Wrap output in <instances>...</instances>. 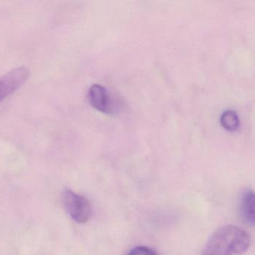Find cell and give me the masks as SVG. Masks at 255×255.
<instances>
[{
  "label": "cell",
  "mask_w": 255,
  "mask_h": 255,
  "mask_svg": "<svg viewBox=\"0 0 255 255\" xmlns=\"http://www.w3.org/2000/svg\"><path fill=\"white\" fill-rule=\"evenodd\" d=\"M251 238L236 226H223L210 238L202 255H242L250 248Z\"/></svg>",
  "instance_id": "cell-1"
},
{
  "label": "cell",
  "mask_w": 255,
  "mask_h": 255,
  "mask_svg": "<svg viewBox=\"0 0 255 255\" xmlns=\"http://www.w3.org/2000/svg\"><path fill=\"white\" fill-rule=\"evenodd\" d=\"M63 202L70 217L79 224H85L91 217V206L89 201L69 189L63 192Z\"/></svg>",
  "instance_id": "cell-2"
},
{
  "label": "cell",
  "mask_w": 255,
  "mask_h": 255,
  "mask_svg": "<svg viewBox=\"0 0 255 255\" xmlns=\"http://www.w3.org/2000/svg\"><path fill=\"white\" fill-rule=\"evenodd\" d=\"M26 67H19L0 78V103L9 95L19 89L29 76Z\"/></svg>",
  "instance_id": "cell-3"
},
{
  "label": "cell",
  "mask_w": 255,
  "mask_h": 255,
  "mask_svg": "<svg viewBox=\"0 0 255 255\" xmlns=\"http://www.w3.org/2000/svg\"><path fill=\"white\" fill-rule=\"evenodd\" d=\"M88 95L90 103L97 110L106 114L116 112V102L106 87L94 84L89 88Z\"/></svg>",
  "instance_id": "cell-4"
},
{
  "label": "cell",
  "mask_w": 255,
  "mask_h": 255,
  "mask_svg": "<svg viewBox=\"0 0 255 255\" xmlns=\"http://www.w3.org/2000/svg\"><path fill=\"white\" fill-rule=\"evenodd\" d=\"M241 214L245 223L255 226V193L252 190H248L243 195Z\"/></svg>",
  "instance_id": "cell-5"
},
{
  "label": "cell",
  "mask_w": 255,
  "mask_h": 255,
  "mask_svg": "<svg viewBox=\"0 0 255 255\" xmlns=\"http://www.w3.org/2000/svg\"><path fill=\"white\" fill-rule=\"evenodd\" d=\"M220 124L226 130L235 131L240 126L239 117L235 111H226L220 117Z\"/></svg>",
  "instance_id": "cell-6"
},
{
  "label": "cell",
  "mask_w": 255,
  "mask_h": 255,
  "mask_svg": "<svg viewBox=\"0 0 255 255\" xmlns=\"http://www.w3.org/2000/svg\"><path fill=\"white\" fill-rule=\"evenodd\" d=\"M128 255H157L155 252L145 247H137L131 250Z\"/></svg>",
  "instance_id": "cell-7"
}]
</instances>
